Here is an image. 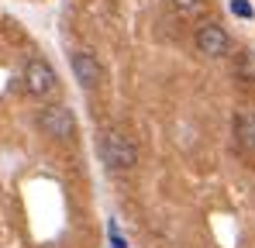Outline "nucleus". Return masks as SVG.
Masks as SVG:
<instances>
[{"mask_svg": "<svg viewBox=\"0 0 255 248\" xmlns=\"http://www.w3.org/2000/svg\"><path fill=\"white\" fill-rule=\"evenodd\" d=\"M100 159L114 172H128V169L138 165V145L128 138L125 131H104V138H100Z\"/></svg>", "mask_w": 255, "mask_h": 248, "instance_id": "f257e3e1", "label": "nucleus"}, {"mask_svg": "<svg viewBox=\"0 0 255 248\" xmlns=\"http://www.w3.org/2000/svg\"><path fill=\"white\" fill-rule=\"evenodd\" d=\"M21 83H24V90L31 93V97H55L59 93V76H55V69L45 62V59H28V66H24V73H21Z\"/></svg>", "mask_w": 255, "mask_h": 248, "instance_id": "f03ea898", "label": "nucleus"}, {"mask_svg": "<svg viewBox=\"0 0 255 248\" xmlns=\"http://www.w3.org/2000/svg\"><path fill=\"white\" fill-rule=\"evenodd\" d=\"M38 131H42L45 138L69 141V138L76 134V118H73V111H69V107L52 104V107H45L42 114H38Z\"/></svg>", "mask_w": 255, "mask_h": 248, "instance_id": "7ed1b4c3", "label": "nucleus"}, {"mask_svg": "<svg viewBox=\"0 0 255 248\" xmlns=\"http://www.w3.org/2000/svg\"><path fill=\"white\" fill-rule=\"evenodd\" d=\"M197 52L200 55H207V59H221V55H228L231 52V38H228V31L221 28V24H200V31H197Z\"/></svg>", "mask_w": 255, "mask_h": 248, "instance_id": "20e7f679", "label": "nucleus"}, {"mask_svg": "<svg viewBox=\"0 0 255 248\" xmlns=\"http://www.w3.org/2000/svg\"><path fill=\"white\" fill-rule=\"evenodd\" d=\"M69 66H73L76 83L86 86V90H97V86L104 83V66L97 62L93 52H73V55H69Z\"/></svg>", "mask_w": 255, "mask_h": 248, "instance_id": "39448f33", "label": "nucleus"}, {"mask_svg": "<svg viewBox=\"0 0 255 248\" xmlns=\"http://www.w3.org/2000/svg\"><path fill=\"white\" fill-rule=\"evenodd\" d=\"M231 134L242 155H255V111L252 107H238L231 118Z\"/></svg>", "mask_w": 255, "mask_h": 248, "instance_id": "423d86ee", "label": "nucleus"}, {"mask_svg": "<svg viewBox=\"0 0 255 248\" xmlns=\"http://www.w3.org/2000/svg\"><path fill=\"white\" fill-rule=\"evenodd\" d=\"M238 76L245 83H255V52H242L238 55Z\"/></svg>", "mask_w": 255, "mask_h": 248, "instance_id": "0eeeda50", "label": "nucleus"}, {"mask_svg": "<svg viewBox=\"0 0 255 248\" xmlns=\"http://www.w3.org/2000/svg\"><path fill=\"white\" fill-rule=\"evenodd\" d=\"M228 10H231L235 17H242V21H252V17H255V10H252V3H249V0H231V3H228Z\"/></svg>", "mask_w": 255, "mask_h": 248, "instance_id": "6e6552de", "label": "nucleus"}, {"mask_svg": "<svg viewBox=\"0 0 255 248\" xmlns=\"http://www.w3.org/2000/svg\"><path fill=\"white\" fill-rule=\"evenodd\" d=\"M107 238H111V248H128L125 235H121V228H118V221H107Z\"/></svg>", "mask_w": 255, "mask_h": 248, "instance_id": "1a4fd4ad", "label": "nucleus"}, {"mask_svg": "<svg viewBox=\"0 0 255 248\" xmlns=\"http://www.w3.org/2000/svg\"><path fill=\"white\" fill-rule=\"evenodd\" d=\"M172 3H176L183 14H193V10H200V7H204V0H172Z\"/></svg>", "mask_w": 255, "mask_h": 248, "instance_id": "9d476101", "label": "nucleus"}]
</instances>
